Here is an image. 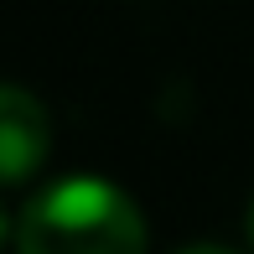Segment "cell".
<instances>
[{
    "label": "cell",
    "mask_w": 254,
    "mask_h": 254,
    "mask_svg": "<svg viewBox=\"0 0 254 254\" xmlns=\"http://www.w3.org/2000/svg\"><path fill=\"white\" fill-rule=\"evenodd\" d=\"M16 254H145V218L104 177H63L26 197Z\"/></svg>",
    "instance_id": "6da1fadb"
},
{
    "label": "cell",
    "mask_w": 254,
    "mask_h": 254,
    "mask_svg": "<svg viewBox=\"0 0 254 254\" xmlns=\"http://www.w3.org/2000/svg\"><path fill=\"white\" fill-rule=\"evenodd\" d=\"M244 234H249V249H254V197H249V213H244Z\"/></svg>",
    "instance_id": "277c9868"
},
{
    "label": "cell",
    "mask_w": 254,
    "mask_h": 254,
    "mask_svg": "<svg viewBox=\"0 0 254 254\" xmlns=\"http://www.w3.org/2000/svg\"><path fill=\"white\" fill-rule=\"evenodd\" d=\"M47 156V109L26 88H0V182L21 187Z\"/></svg>",
    "instance_id": "7a4b0ae2"
},
{
    "label": "cell",
    "mask_w": 254,
    "mask_h": 254,
    "mask_svg": "<svg viewBox=\"0 0 254 254\" xmlns=\"http://www.w3.org/2000/svg\"><path fill=\"white\" fill-rule=\"evenodd\" d=\"M177 254H239V249H228V244H187V249H177Z\"/></svg>",
    "instance_id": "3957f363"
}]
</instances>
